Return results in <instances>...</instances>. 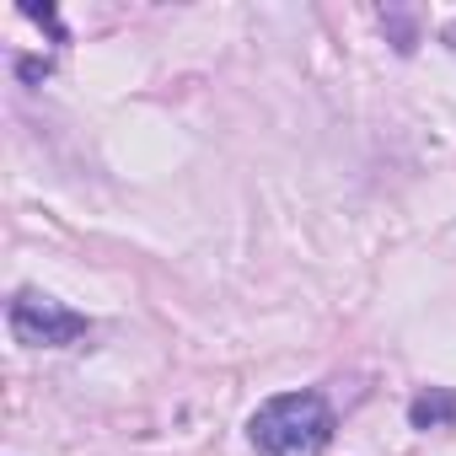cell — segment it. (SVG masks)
<instances>
[{
    "label": "cell",
    "mask_w": 456,
    "mask_h": 456,
    "mask_svg": "<svg viewBox=\"0 0 456 456\" xmlns=\"http://www.w3.org/2000/svg\"><path fill=\"white\" fill-rule=\"evenodd\" d=\"M456 419V392H424L408 403V424L413 429H435V424H451Z\"/></svg>",
    "instance_id": "3"
},
{
    "label": "cell",
    "mask_w": 456,
    "mask_h": 456,
    "mask_svg": "<svg viewBox=\"0 0 456 456\" xmlns=\"http://www.w3.org/2000/svg\"><path fill=\"white\" fill-rule=\"evenodd\" d=\"M248 435L264 456H317L333 440V408L317 392H285L253 413Z\"/></svg>",
    "instance_id": "1"
},
{
    "label": "cell",
    "mask_w": 456,
    "mask_h": 456,
    "mask_svg": "<svg viewBox=\"0 0 456 456\" xmlns=\"http://www.w3.org/2000/svg\"><path fill=\"white\" fill-rule=\"evenodd\" d=\"M6 317H12L17 344H33V349H65V344L86 338V317L81 312H65L60 301H49L38 290H22Z\"/></svg>",
    "instance_id": "2"
},
{
    "label": "cell",
    "mask_w": 456,
    "mask_h": 456,
    "mask_svg": "<svg viewBox=\"0 0 456 456\" xmlns=\"http://www.w3.org/2000/svg\"><path fill=\"white\" fill-rule=\"evenodd\" d=\"M49 70H54V65H49V60H22V65H17V76H22V81H28V86H33V81H44V76H49Z\"/></svg>",
    "instance_id": "4"
},
{
    "label": "cell",
    "mask_w": 456,
    "mask_h": 456,
    "mask_svg": "<svg viewBox=\"0 0 456 456\" xmlns=\"http://www.w3.org/2000/svg\"><path fill=\"white\" fill-rule=\"evenodd\" d=\"M445 38H451V44H456V22H451V28H445Z\"/></svg>",
    "instance_id": "5"
}]
</instances>
